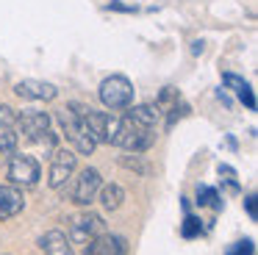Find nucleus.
Segmentation results:
<instances>
[{
    "label": "nucleus",
    "mask_w": 258,
    "mask_h": 255,
    "mask_svg": "<svg viewBox=\"0 0 258 255\" xmlns=\"http://www.w3.org/2000/svg\"><path fill=\"white\" fill-rule=\"evenodd\" d=\"M153 142H156L153 128H142V125H136V122H131L128 116H125V119L108 116V144H117V147L142 153V150H147Z\"/></svg>",
    "instance_id": "obj_1"
},
{
    "label": "nucleus",
    "mask_w": 258,
    "mask_h": 255,
    "mask_svg": "<svg viewBox=\"0 0 258 255\" xmlns=\"http://www.w3.org/2000/svg\"><path fill=\"white\" fill-rule=\"evenodd\" d=\"M58 125H61L64 136H67V142L73 144L75 150H78L81 155H92L97 147V142L89 136V131H86L84 125V116H78L70 105H64L61 111H58Z\"/></svg>",
    "instance_id": "obj_2"
},
{
    "label": "nucleus",
    "mask_w": 258,
    "mask_h": 255,
    "mask_svg": "<svg viewBox=\"0 0 258 255\" xmlns=\"http://www.w3.org/2000/svg\"><path fill=\"white\" fill-rule=\"evenodd\" d=\"M100 100L106 108H128L134 105V83L128 81L125 75H111L100 83Z\"/></svg>",
    "instance_id": "obj_3"
},
{
    "label": "nucleus",
    "mask_w": 258,
    "mask_h": 255,
    "mask_svg": "<svg viewBox=\"0 0 258 255\" xmlns=\"http://www.w3.org/2000/svg\"><path fill=\"white\" fill-rule=\"evenodd\" d=\"M39 177H42V166L34 155H25V153L12 155V161H9V180H12V186L31 188L39 183Z\"/></svg>",
    "instance_id": "obj_4"
},
{
    "label": "nucleus",
    "mask_w": 258,
    "mask_h": 255,
    "mask_svg": "<svg viewBox=\"0 0 258 255\" xmlns=\"http://www.w3.org/2000/svg\"><path fill=\"white\" fill-rule=\"evenodd\" d=\"M100 233H106V222H103L100 214H92V211H84V214H78L73 222H70V244H81V247H86V244L92 241V238H97Z\"/></svg>",
    "instance_id": "obj_5"
},
{
    "label": "nucleus",
    "mask_w": 258,
    "mask_h": 255,
    "mask_svg": "<svg viewBox=\"0 0 258 255\" xmlns=\"http://www.w3.org/2000/svg\"><path fill=\"white\" fill-rule=\"evenodd\" d=\"M17 125L25 133V139H31V142H42L47 147L56 144V139L50 136V116L45 111H23L17 116Z\"/></svg>",
    "instance_id": "obj_6"
},
{
    "label": "nucleus",
    "mask_w": 258,
    "mask_h": 255,
    "mask_svg": "<svg viewBox=\"0 0 258 255\" xmlns=\"http://www.w3.org/2000/svg\"><path fill=\"white\" fill-rule=\"evenodd\" d=\"M103 180H100V172L95 169V166H86V169L78 172V177H75L73 188H70V200H73L75 205H92L97 197V192H100Z\"/></svg>",
    "instance_id": "obj_7"
},
{
    "label": "nucleus",
    "mask_w": 258,
    "mask_h": 255,
    "mask_svg": "<svg viewBox=\"0 0 258 255\" xmlns=\"http://www.w3.org/2000/svg\"><path fill=\"white\" fill-rule=\"evenodd\" d=\"M78 169V155L73 150H53L50 155V172H47V183L50 188H61Z\"/></svg>",
    "instance_id": "obj_8"
},
{
    "label": "nucleus",
    "mask_w": 258,
    "mask_h": 255,
    "mask_svg": "<svg viewBox=\"0 0 258 255\" xmlns=\"http://www.w3.org/2000/svg\"><path fill=\"white\" fill-rule=\"evenodd\" d=\"M84 255H128V241L114 233H100L84 247Z\"/></svg>",
    "instance_id": "obj_9"
},
{
    "label": "nucleus",
    "mask_w": 258,
    "mask_h": 255,
    "mask_svg": "<svg viewBox=\"0 0 258 255\" xmlns=\"http://www.w3.org/2000/svg\"><path fill=\"white\" fill-rule=\"evenodd\" d=\"M14 92L25 100H53L56 97V86L47 81H36V78H25L14 86Z\"/></svg>",
    "instance_id": "obj_10"
},
{
    "label": "nucleus",
    "mask_w": 258,
    "mask_h": 255,
    "mask_svg": "<svg viewBox=\"0 0 258 255\" xmlns=\"http://www.w3.org/2000/svg\"><path fill=\"white\" fill-rule=\"evenodd\" d=\"M25 208V197L17 186H0V222L17 216Z\"/></svg>",
    "instance_id": "obj_11"
},
{
    "label": "nucleus",
    "mask_w": 258,
    "mask_h": 255,
    "mask_svg": "<svg viewBox=\"0 0 258 255\" xmlns=\"http://www.w3.org/2000/svg\"><path fill=\"white\" fill-rule=\"evenodd\" d=\"M84 125H86L89 136L95 139L97 144H108V114L89 108V111L84 114Z\"/></svg>",
    "instance_id": "obj_12"
},
{
    "label": "nucleus",
    "mask_w": 258,
    "mask_h": 255,
    "mask_svg": "<svg viewBox=\"0 0 258 255\" xmlns=\"http://www.w3.org/2000/svg\"><path fill=\"white\" fill-rule=\"evenodd\" d=\"M128 119L136 122L142 128H156V122L161 119V105L158 103H139V105H128Z\"/></svg>",
    "instance_id": "obj_13"
},
{
    "label": "nucleus",
    "mask_w": 258,
    "mask_h": 255,
    "mask_svg": "<svg viewBox=\"0 0 258 255\" xmlns=\"http://www.w3.org/2000/svg\"><path fill=\"white\" fill-rule=\"evenodd\" d=\"M39 247L45 249L47 255H73V244H70V238L64 230H47L45 236L39 238Z\"/></svg>",
    "instance_id": "obj_14"
},
{
    "label": "nucleus",
    "mask_w": 258,
    "mask_h": 255,
    "mask_svg": "<svg viewBox=\"0 0 258 255\" xmlns=\"http://www.w3.org/2000/svg\"><path fill=\"white\" fill-rule=\"evenodd\" d=\"M95 200H100V205L106 211H117L125 200V188L119 186V183H106V186H100V192H97Z\"/></svg>",
    "instance_id": "obj_15"
},
{
    "label": "nucleus",
    "mask_w": 258,
    "mask_h": 255,
    "mask_svg": "<svg viewBox=\"0 0 258 255\" xmlns=\"http://www.w3.org/2000/svg\"><path fill=\"white\" fill-rule=\"evenodd\" d=\"M17 142H20V133L14 131V125H0V153L14 155L17 153Z\"/></svg>",
    "instance_id": "obj_16"
},
{
    "label": "nucleus",
    "mask_w": 258,
    "mask_h": 255,
    "mask_svg": "<svg viewBox=\"0 0 258 255\" xmlns=\"http://www.w3.org/2000/svg\"><path fill=\"white\" fill-rule=\"evenodd\" d=\"M197 203H200V205H214L217 211L222 208L217 188H211V186H197Z\"/></svg>",
    "instance_id": "obj_17"
},
{
    "label": "nucleus",
    "mask_w": 258,
    "mask_h": 255,
    "mask_svg": "<svg viewBox=\"0 0 258 255\" xmlns=\"http://www.w3.org/2000/svg\"><path fill=\"white\" fill-rule=\"evenodd\" d=\"M200 230H203L200 219L189 214V216H186V219H183V227H180V233H183L186 238H195V236H200Z\"/></svg>",
    "instance_id": "obj_18"
},
{
    "label": "nucleus",
    "mask_w": 258,
    "mask_h": 255,
    "mask_svg": "<svg viewBox=\"0 0 258 255\" xmlns=\"http://www.w3.org/2000/svg\"><path fill=\"white\" fill-rule=\"evenodd\" d=\"M255 252V247H252L250 238H241V241H236L233 247L228 249V255H252Z\"/></svg>",
    "instance_id": "obj_19"
},
{
    "label": "nucleus",
    "mask_w": 258,
    "mask_h": 255,
    "mask_svg": "<svg viewBox=\"0 0 258 255\" xmlns=\"http://www.w3.org/2000/svg\"><path fill=\"white\" fill-rule=\"evenodd\" d=\"M222 81H225V86H230L233 92H241L244 86H250V83L244 81V78H239V75H233V72H225L222 75Z\"/></svg>",
    "instance_id": "obj_20"
},
{
    "label": "nucleus",
    "mask_w": 258,
    "mask_h": 255,
    "mask_svg": "<svg viewBox=\"0 0 258 255\" xmlns=\"http://www.w3.org/2000/svg\"><path fill=\"white\" fill-rule=\"evenodd\" d=\"M122 166H128V169H134V172H139V175H145V172H147V166L139 161V155H134V158H131V155H122Z\"/></svg>",
    "instance_id": "obj_21"
},
{
    "label": "nucleus",
    "mask_w": 258,
    "mask_h": 255,
    "mask_svg": "<svg viewBox=\"0 0 258 255\" xmlns=\"http://www.w3.org/2000/svg\"><path fill=\"white\" fill-rule=\"evenodd\" d=\"M17 122V114H14L12 105H3L0 103V125H14Z\"/></svg>",
    "instance_id": "obj_22"
},
{
    "label": "nucleus",
    "mask_w": 258,
    "mask_h": 255,
    "mask_svg": "<svg viewBox=\"0 0 258 255\" xmlns=\"http://www.w3.org/2000/svg\"><path fill=\"white\" fill-rule=\"evenodd\" d=\"M219 175H225V180H228V186L233 188V192H236V188H239V183H236V172L230 169L228 164H219Z\"/></svg>",
    "instance_id": "obj_23"
},
{
    "label": "nucleus",
    "mask_w": 258,
    "mask_h": 255,
    "mask_svg": "<svg viewBox=\"0 0 258 255\" xmlns=\"http://www.w3.org/2000/svg\"><path fill=\"white\" fill-rule=\"evenodd\" d=\"M239 97H241V103H244L250 111L255 108V94H252V89H250V86H244V89H241V92H239Z\"/></svg>",
    "instance_id": "obj_24"
},
{
    "label": "nucleus",
    "mask_w": 258,
    "mask_h": 255,
    "mask_svg": "<svg viewBox=\"0 0 258 255\" xmlns=\"http://www.w3.org/2000/svg\"><path fill=\"white\" fill-rule=\"evenodd\" d=\"M244 208H247V214H250L252 219L258 216V211H255V197H252V194H250V197H244Z\"/></svg>",
    "instance_id": "obj_25"
},
{
    "label": "nucleus",
    "mask_w": 258,
    "mask_h": 255,
    "mask_svg": "<svg viewBox=\"0 0 258 255\" xmlns=\"http://www.w3.org/2000/svg\"><path fill=\"white\" fill-rule=\"evenodd\" d=\"M191 53H203V42L197 39V42H191Z\"/></svg>",
    "instance_id": "obj_26"
}]
</instances>
